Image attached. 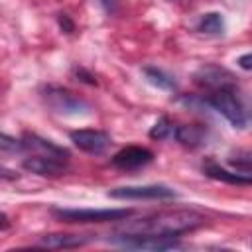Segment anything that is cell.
I'll return each instance as SVG.
<instances>
[{"instance_id": "9", "label": "cell", "mask_w": 252, "mask_h": 252, "mask_svg": "<svg viewBox=\"0 0 252 252\" xmlns=\"http://www.w3.org/2000/svg\"><path fill=\"white\" fill-rule=\"evenodd\" d=\"M152 159H154V154L148 148L128 146V148H122L118 154H114L112 165L120 171H136V169H142L148 163H152Z\"/></svg>"}, {"instance_id": "19", "label": "cell", "mask_w": 252, "mask_h": 252, "mask_svg": "<svg viewBox=\"0 0 252 252\" xmlns=\"http://www.w3.org/2000/svg\"><path fill=\"white\" fill-rule=\"evenodd\" d=\"M0 179H4V181H14V179H18V173H16L14 169H10V167L0 165Z\"/></svg>"}, {"instance_id": "14", "label": "cell", "mask_w": 252, "mask_h": 252, "mask_svg": "<svg viewBox=\"0 0 252 252\" xmlns=\"http://www.w3.org/2000/svg\"><path fill=\"white\" fill-rule=\"evenodd\" d=\"M87 236H79V234H47L39 240L41 246L47 248H77L87 244Z\"/></svg>"}, {"instance_id": "5", "label": "cell", "mask_w": 252, "mask_h": 252, "mask_svg": "<svg viewBox=\"0 0 252 252\" xmlns=\"http://www.w3.org/2000/svg\"><path fill=\"white\" fill-rule=\"evenodd\" d=\"M108 197L112 199H128V201H161V199H173L175 191L165 185H128L108 191Z\"/></svg>"}, {"instance_id": "10", "label": "cell", "mask_w": 252, "mask_h": 252, "mask_svg": "<svg viewBox=\"0 0 252 252\" xmlns=\"http://www.w3.org/2000/svg\"><path fill=\"white\" fill-rule=\"evenodd\" d=\"M24 169L35 175H41V177H59L67 171V158L37 154V156L24 159Z\"/></svg>"}, {"instance_id": "7", "label": "cell", "mask_w": 252, "mask_h": 252, "mask_svg": "<svg viewBox=\"0 0 252 252\" xmlns=\"http://www.w3.org/2000/svg\"><path fill=\"white\" fill-rule=\"evenodd\" d=\"M195 83L207 91H220V89H236V81H234V75L224 69V67H219V65H203L197 69L195 73Z\"/></svg>"}, {"instance_id": "11", "label": "cell", "mask_w": 252, "mask_h": 252, "mask_svg": "<svg viewBox=\"0 0 252 252\" xmlns=\"http://www.w3.org/2000/svg\"><path fill=\"white\" fill-rule=\"evenodd\" d=\"M203 171H205L209 177H213V179H217V181L230 183V185H250V181H252L250 173L230 171V169L220 167V165L215 163V161H207V163H203Z\"/></svg>"}, {"instance_id": "8", "label": "cell", "mask_w": 252, "mask_h": 252, "mask_svg": "<svg viewBox=\"0 0 252 252\" xmlns=\"http://www.w3.org/2000/svg\"><path fill=\"white\" fill-rule=\"evenodd\" d=\"M71 142L87 154L93 156H100L106 152V148L110 146V136L102 130H93V128H81L71 132Z\"/></svg>"}, {"instance_id": "15", "label": "cell", "mask_w": 252, "mask_h": 252, "mask_svg": "<svg viewBox=\"0 0 252 252\" xmlns=\"http://www.w3.org/2000/svg\"><path fill=\"white\" fill-rule=\"evenodd\" d=\"M197 30L203 32V33H209V35H219L224 30V20H222V16L219 12H209V14H205L201 18Z\"/></svg>"}, {"instance_id": "12", "label": "cell", "mask_w": 252, "mask_h": 252, "mask_svg": "<svg viewBox=\"0 0 252 252\" xmlns=\"http://www.w3.org/2000/svg\"><path fill=\"white\" fill-rule=\"evenodd\" d=\"M179 144L187 146V148H197L205 142L207 138V130L199 124H185V126H177L175 128V136H173Z\"/></svg>"}, {"instance_id": "22", "label": "cell", "mask_w": 252, "mask_h": 252, "mask_svg": "<svg viewBox=\"0 0 252 252\" xmlns=\"http://www.w3.org/2000/svg\"><path fill=\"white\" fill-rule=\"evenodd\" d=\"M250 61H252V55H250V53H246V55H242V57L238 59L240 67H242V69H246V71H248V69L252 67V65H250Z\"/></svg>"}, {"instance_id": "21", "label": "cell", "mask_w": 252, "mask_h": 252, "mask_svg": "<svg viewBox=\"0 0 252 252\" xmlns=\"http://www.w3.org/2000/svg\"><path fill=\"white\" fill-rule=\"evenodd\" d=\"M102 6H104V10H108V12H116V8H118V0H98Z\"/></svg>"}, {"instance_id": "23", "label": "cell", "mask_w": 252, "mask_h": 252, "mask_svg": "<svg viewBox=\"0 0 252 252\" xmlns=\"http://www.w3.org/2000/svg\"><path fill=\"white\" fill-rule=\"evenodd\" d=\"M8 224H10V222H8V217L0 213V228H8Z\"/></svg>"}, {"instance_id": "20", "label": "cell", "mask_w": 252, "mask_h": 252, "mask_svg": "<svg viewBox=\"0 0 252 252\" xmlns=\"http://www.w3.org/2000/svg\"><path fill=\"white\" fill-rule=\"evenodd\" d=\"M59 24H61L63 32H67V33H71V32H73V22L69 20V16H67V14H61V16H59Z\"/></svg>"}, {"instance_id": "18", "label": "cell", "mask_w": 252, "mask_h": 252, "mask_svg": "<svg viewBox=\"0 0 252 252\" xmlns=\"http://www.w3.org/2000/svg\"><path fill=\"white\" fill-rule=\"evenodd\" d=\"M24 150V144L22 140L6 134V132H0V152H22Z\"/></svg>"}, {"instance_id": "13", "label": "cell", "mask_w": 252, "mask_h": 252, "mask_svg": "<svg viewBox=\"0 0 252 252\" xmlns=\"http://www.w3.org/2000/svg\"><path fill=\"white\" fill-rule=\"evenodd\" d=\"M22 144L24 148L28 150H37L45 156H59V158H67V150H63L61 146L53 144L51 140H45V138H39L37 134H26L22 138Z\"/></svg>"}, {"instance_id": "4", "label": "cell", "mask_w": 252, "mask_h": 252, "mask_svg": "<svg viewBox=\"0 0 252 252\" xmlns=\"http://www.w3.org/2000/svg\"><path fill=\"white\" fill-rule=\"evenodd\" d=\"M51 215L63 222H112L128 219L132 209H53Z\"/></svg>"}, {"instance_id": "2", "label": "cell", "mask_w": 252, "mask_h": 252, "mask_svg": "<svg viewBox=\"0 0 252 252\" xmlns=\"http://www.w3.org/2000/svg\"><path fill=\"white\" fill-rule=\"evenodd\" d=\"M207 104L213 106L219 114H222L234 128H246L248 126V112L244 102L240 100L236 89H220L213 91L207 98Z\"/></svg>"}, {"instance_id": "16", "label": "cell", "mask_w": 252, "mask_h": 252, "mask_svg": "<svg viewBox=\"0 0 252 252\" xmlns=\"http://www.w3.org/2000/svg\"><path fill=\"white\" fill-rule=\"evenodd\" d=\"M144 73H146V79H148L152 85H156L158 89H163V91H175V81H173L167 73H163L161 69L146 67Z\"/></svg>"}, {"instance_id": "6", "label": "cell", "mask_w": 252, "mask_h": 252, "mask_svg": "<svg viewBox=\"0 0 252 252\" xmlns=\"http://www.w3.org/2000/svg\"><path fill=\"white\" fill-rule=\"evenodd\" d=\"M110 242L134 250H171L179 246L175 236H152V234H120L110 238Z\"/></svg>"}, {"instance_id": "1", "label": "cell", "mask_w": 252, "mask_h": 252, "mask_svg": "<svg viewBox=\"0 0 252 252\" xmlns=\"http://www.w3.org/2000/svg\"><path fill=\"white\" fill-rule=\"evenodd\" d=\"M205 217L195 211H161L150 217L128 220L118 228L120 234H152V236H177L199 228Z\"/></svg>"}, {"instance_id": "17", "label": "cell", "mask_w": 252, "mask_h": 252, "mask_svg": "<svg viewBox=\"0 0 252 252\" xmlns=\"http://www.w3.org/2000/svg\"><path fill=\"white\" fill-rule=\"evenodd\" d=\"M175 124L169 120V118H159L154 126H152V130H150V138H154V140H167V138H173L175 136Z\"/></svg>"}, {"instance_id": "3", "label": "cell", "mask_w": 252, "mask_h": 252, "mask_svg": "<svg viewBox=\"0 0 252 252\" xmlns=\"http://www.w3.org/2000/svg\"><path fill=\"white\" fill-rule=\"evenodd\" d=\"M41 96L45 100V104L57 112V114H69V116H79V114H87L91 110L89 102L83 100L79 94L71 93L69 89L57 87V85H47L41 91Z\"/></svg>"}]
</instances>
